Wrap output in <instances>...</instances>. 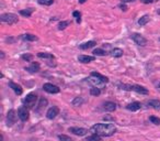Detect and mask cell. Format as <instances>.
<instances>
[{
    "label": "cell",
    "instance_id": "cell-11",
    "mask_svg": "<svg viewBox=\"0 0 160 141\" xmlns=\"http://www.w3.org/2000/svg\"><path fill=\"white\" fill-rule=\"evenodd\" d=\"M9 86H10V88H12V91H14L17 95H22V93H23V89H22V87H21V85H19V84H17V83H14V82L10 81L9 82Z\"/></svg>",
    "mask_w": 160,
    "mask_h": 141
},
{
    "label": "cell",
    "instance_id": "cell-32",
    "mask_svg": "<svg viewBox=\"0 0 160 141\" xmlns=\"http://www.w3.org/2000/svg\"><path fill=\"white\" fill-rule=\"evenodd\" d=\"M39 3L43 6H50L54 3V0H39Z\"/></svg>",
    "mask_w": 160,
    "mask_h": 141
},
{
    "label": "cell",
    "instance_id": "cell-24",
    "mask_svg": "<svg viewBox=\"0 0 160 141\" xmlns=\"http://www.w3.org/2000/svg\"><path fill=\"white\" fill-rule=\"evenodd\" d=\"M150 20V17L148 15H143L141 18H140L139 20H138V24L140 25V27H143V25H146L148 22H149Z\"/></svg>",
    "mask_w": 160,
    "mask_h": 141
},
{
    "label": "cell",
    "instance_id": "cell-17",
    "mask_svg": "<svg viewBox=\"0 0 160 141\" xmlns=\"http://www.w3.org/2000/svg\"><path fill=\"white\" fill-rule=\"evenodd\" d=\"M78 60L81 63H90L94 61V56H90V55H79L78 56Z\"/></svg>",
    "mask_w": 160,
    "mask_h": 141
},
{
    "label": "cell",
    "instance_id": "cell-30",
    "mask_svg": "<svg viewBox=\"0 0 160 141\" xmlns=\"http://www.w3.org/2000/svg\"><path fill=\"white\" fill-rule=\"evenodd\" d=\"M92 53L97 56H104L105 54H106V52H105L104 50H102V49H95Z\"/></svg>",
    "mask_w": 160,
    "mask_h": 141
},
{
    "label": "cell",
    "instance_id": "cell-28",
    "mask_svg": "<svg viewBox=\"0 0 160 141\" xmlns=\"http://www.w3.org/2000/svg\"><path fill=\"white\" fill-rule=\"evenodd\" d=\"M69 24H70L69 21H60L59 24H58V30H64V29H66Z\"/></svg>",
    "mask_w": 160,
    "mask_h": 141
},
{
    "label": "cell",
    "instance_id": "cell-31",
    "mask_svg": "<svg viewBox=\"0 0 160 141\" xmlns=\"http://www.w3.org/2000/svg\"><path fill=\"white\" fill-rule=\"evenodd\" d=\"M149 120L154 124V125H157V126H159L160 125V118H158V117L156 116H150L149 117Z\"/></svg>",
    "mask_w": 160,
    "mask_h": 141
},
{
    "label": "cell",
    "instance_id": "cell-19",
    "mask_svg": "<svg viewBox=\"0 0 160 141\" xmlns=\"http://www.w3.org/2000/svg\"><path fill=\"white\" fill-rule=\"evenodd\" d=\"M123 50L122 49H119V47H115L113 50L111 51V55L113 56V57H121V56H123Z\"/></svg>",
    "mask_w": 160,
    "mask_h": 141
},
{
    "label": "cell",
    "instance_id": "cell-15",
    "mask_svg": "<svg viewBox=\"0 0 160 141\" xmlns=\"http://www.w3.org/2000/svg\"><path fill=\"white\" fill-rule=\"evenodd\" d=\"M103 109L106 111H114L116 109V104L113 101H105L103 104Z\"/></svg>",
    "mask_w": 160,
    "mask_h": 141
},
{
    "label": "cell",
    "instance_id": "cell-40",
    "mask_svg": "<svg viewBox=\"0 0 160 141\" xmlns=\"http://www.w3.org/2000/svg\"><path fill=\"white\" fill-rule=\"evenodd\" d=\"M87 0H79V3H85Z\"/></svg>",
    "mask_w": 160,
    "mask_h": 141
},
{
    "label": "cell",
    "instance_id": "cell-14",
    "mask_svg": "<svg viewBox=\"0 0 160 141\" xmlns=\"http://www.w3.org/2000/svg\"><path fill=\"white\" fill-rule=\"evenodd\" d=\"M140 108H141V104H140L139 101H134V103L128 104V105L126 106V109H128L130 111H137L139 110Z\"/></svg>",
    "mask_w": 160,
    "mask_h": 141
},
{
    "label": "cell",
    "instance_id": "cell-25",
    "mask_svg": "<svg viewBox=\"0 0 160 141\" xmlns=\"http://www.w3.org/2000/svg\"><path fill=\"white\" fill-rule=\"evenodd\" d=\"M83 98L82 97H76L74 101H71V104H72V106H81L82 104H83Z\"/></svg>",
    "mask_w": 160,
    "mask_h": 141
},
{
    "label": "cell",
    "instance_id": "cell-1",
    "mask_svg": "<svg viewBox=\"0 0 160 141\" xmlns=\"http://www.w3.org/2000/svg\"><path fill=\"white\" fill-rule=\"evenodd\" d=\"M90 131L101 137H111L116 132V128L112 124H95L90 128Z\"/></svg>",
    "mask_w": 160,
    "mask_h": 141
},
{
    "label": "cell",
    "instance_id": "cell-43",
    "mask_svg": "<svg viewBox=\"0 0 160 141\" xmlns=\"http://www.w3.org/2000/svg\"><path fill=\"white\" fill-rule=\"evenodd\" d=\"M159 89H160V84H159Z\"/></svg>",
    "mask_w": 160,
    "mask_h": 141
},
{
    "label": "cell",
    "instance_id": "cell-38",
    "mask_svg": "<svg viewBox=\"0 0 160 141\" xmlns=\"http://www.w3.org/2000/svg\"><path fill=\"white\" fill-rule=\"evenodd\" d=\"M120 8H121V9H122L123 11H126V10H127V7H126L125 5H120Z\"/></svg>",
    "mask_w": 160,
    "mask_h": 141
},
{
    "label": "cell",
    "instance_id": "cell-44",
    "mask_svg": "<svg viewBox=\"0 0 160 141\" xmlns=\"http://www.w3.org/2000/svg\"><path fill=\"white\" fill-rule=\"evenodd\" d=\"M30 141H34V140H30Z\"/></svg>",
    "mask_w": 160,
    "mask_h": 141
},
{
    "label": "cell",
    "instance_id": "cell-35",
    "mask_svg": "<svg viewBox=\"0 0 160 141\" xmlns=\"http://www.w3.org/2000/svg\"><path fill=\"white\" fill-rule=\"evenodd\" d=\"M72 15H74V17H75V18H77V22H78V23H80V12L79 11H74V13H72Z\"/></svg>",
    "mask_w": 160,
    "mask_h": 141
},
{
    "label": "cell",
    "instance_id": "cell-22",
    "mask_svg": "<svg viewBox=\"0 0 160 141\" xmlns=\"http://www.w3.org/2000/svg\"><path fill=\"white\" fill-rule=\"evenodd\" d=\"M90 82L94 86H97V87H99V86H103L105 84V83H103V82L101 81V80H99L98 77H94V76H91Z\"/></svg>",
    "mask_w": 160,
    "mask_h": 141
},
{
    "label": "cell",
    "instance_id": "cell-27",
    "mask_svg": "<svg viewBox=\"0 0 160 141\" xmlns=\"http://www.w3.org/2000/svg\"><path fill=\"white\" fill-rule=\"evenodd\" d=\"M90 94L92 96H99L101 94V91L99 87H97V86H94V87H92L90 89Z\"/></svg>",
    "mask_w": 160,
    "mask_h": 141
},
{
    "label": "cell",
    "instance_id": "cell-33",
    "mask_svg": "<svg viewBox=\"0 0 160 141\" xmlns=\"http://www.w3.org/2000/svg\"><path fill=\"white\" fill-rule=\"evenodd\" d=\"M58 139H59L60 141H74L70 137L66 136V135H59V136H58Z\"/></svg>",
    "mask_w": 160,
    "mask_h": 141
},
{
    "label": "cell",
    "instance_id": "cell-3",
    "mask_svg": "<svg viewBox=\"0 0 160 141\" xmlns=\"http://www.w3.org/2000/svg\"><path fill=\"white\" fill-rule=\"evenodd\" d=\"M36 101H37V96H36V94L30 93L24 98V106L26 108H29V109H32V108H34Z\"/></svg>",
    "mask_w": 160,
    "mask_h": 141
},
{
    "label": "cell",
    "instance_id": "cell-21",
    "mask_svg": "<svg viewBox=\"0 0 160 141\" xmlns=\"http://www.w3.org/2000/svg\"><path fill=\"white\" fill-rule=\"evenodd\" d=\"M37 56L40 59H50V60H54L55 59V56L53 55L52 53H47V52H41V53L37 54Z\"/></svg>",
    "mask_w": 160,
    "mask_h": 141
},
{
    "label": "cell",
    "instance_id": "cell-13",
    "mask_svg": "<svg viewBox=\"0 0 160 141\" xmlns=\"http://www.w3.org/2000/svg\"><path fill=\"white\" fill-rule=\"evenodd\" d=\"M47 104H48V101H47L46 98H44V97H42V98L40 99V101H39V105H37V107L35 108V111H36V112H41L42 109H43V108H45L46 106H47Z\"/></svg>",
    "mask_w": 160,
    "mask_h": 141
},
{
    "label": "cell",
    "instance_id": "cell-9",
    "mask_svg": "<svg viewBox=\"0 0 160 141\" xmlns=\"http://www.w3.org/2000/svg\"><path fill=\"white\" fill-rule=\"evenodd\" d=\"M69 132L74 133L76 136H79V137H82V136H86L88 133V129L86 128H80V127H71L68 129Z\"/></svg>",
    "mask_w": 160,
    "mask_h": 141
},
{
    "label": "cell",
    "instance_id": "cell-42",
    "mask_svg": "<svg viewBox=\"0 0 160 141\" xmlns=\"http://www.w3.org/2000/svg\"><path fill=\"white\" fill-rule=\"evenodd\" d=\"M157 13H158V15H160V9H158V10H157Z\"/></svg>",
    "mask_w": 160,
    "mask_h": 141
},
{
    "label": "cell",
    "instance_id": "cell-36",
    "mask_svg": "<svg viewBox=\"0 0 160 141\" xmlns=\"http://www.w3.org/2000/svg\"><path fill=\"white\" fill-rule=\"evenodd\" d=\"M103 120L104 121H114L115 118L114 117H111V116H105V117H103Z\"/></svg>",
    "mask_w": 160,
    "mask_h": 141
},
{
    "label": "cell",
    "instance_id": "cell-16",
    "mask_svg": "<svg viewBox=\"0 0 160 141\" xmlns=\"http://www.w3.org/2000/svg\"><path fill=\"white\" fill-rule=\"evenodd\" d=\"M95 45H97L95 41H88V42H85V43L80 44L79 49L80 50H88V49H91V47H93Z\"/></svg>",
    "mask_w": 160,
    "mask_h": 141
},
{
    "label": "cell",
    "instance_id": "cell-8",
    "mask_svg": "<svg viewBox=\"0 0 160 141\" xmlns=\"http://www.w3.org/2000/svg\"><path fill=\"white\" fill-rule=\"evenodd\" d=\"M29 108H26L25 106H22L19 108V110H18V116L20 118L22 121H26L29 119V117H30V114H29V110H28Z\"/></svg>",
    "mask_w": 160,
    "mask_h": 141
},
{
    "label": "cell",
    "instance_id": "cell-20",
    "mask_svg": "<svg viewBox=\"0 0 160 141\" xmlns=\"http://www.w3.org/2000/svg\"><path fill=\"white\" fill-rule=\"evenodd\" d=\"M22 40L23 41H29V42H32V41H36L37 40V36H35L34 34H30V33H26V34L22 35Z\"/></svg>",
    "mask_w": 160,
    "mask_h": 141
},
{
    "label": "cell",
    "instance_id": "cell-6",
    "mask_svg": "<svg viewBox=\"0 0 160 141\" xmlns=\"http://www.w3.org/2000/svg\"><path fill=\"white\" fill-rule=\"evenodd\" d=\"M43 89L48 93V94H58L60 91V88L58 86L54 85V84H50V83H45L43 85Z\"/></svg>",
    "mask_w": 160,
    "mask_h": 141
},
{
    "label": "cell",
    "instance_id": "cell-34",
    "mask_svg": "<svg viewBox=\"0 0 160 141\" xmlns=\"http://www.w3.org/2000/svg\"><path fill=\"white\" fill-rule=\"evenodd\" d=\"M21 57H22V60L26 61V62H31L33 60V55H31V54H23Z\"/></svg>",
    "mask_w": 160,
    "mask_h": 141
},
{
    "label": "cell",
    "instance_id": "cell-18",
    "mask_svg": "<svg viewBox=\"0 0 160 141\" xmlns=\"http://www.w3.org/2000/svg\"><path fill=\"white\" fill-rule=\"evenodd\" d=\"M147 104H148V106H150L151 108H154L155 110H160V101H158V99H151V101H149Z\"/></svg>",
    "mask_w": 160,
    "mask_h": 141
},
{
    "label": "cell",
    "instance_id": "cell-23",
    "mask_svg": "<svg viewBox=\"0 0 160 141\" xmlns=\"http://www.w3.org/2000/svg\"><path fill=\"white\" fill-rule=\"evenodd\" d=\"M91 76L98 77L99 80H101V81L103 82V83H105V84H106V83L109 82V78H108L106 76H103L102 74H100V73H97V72H92V73H91Z\"/></svg>",
    "mask_w": 160,
    "mask_h": 141
},
{
    "label": "cell",
    "instance_id": "cell-39",
    "mask_svg": "<svg viewBox=\"0 0 160 141\" xmlns=\"http://www.w3.org/2000/svg\"><path fill=\"white\" fill-rule=\"evenodd\" d=\"M132 1H135V0H122V2H132Z\"/></svg>",
    "mask_w": 160,
    "mask_h": 141
},
{
    "label": "cell",
    "instance_id": "cell-29",
    "mask_svg": "<svg viewBox=\"0 0 160 141\" xmlns=\"http://www.w3.org/2000/svg\"><path fill=\"white\" fill-rule=\"evenodd\" d=\"M32 12H33V9H26V10H21L20 11V15H23V17L29 18V17H31Z\"/></svg>",
    "mask_w": 160,
    "mask_h": 141
},
{
    "label": "cell",
    "instance_id": "cell-26",
    "mask_svg": "<svg viewBox=\"0 0 160 141\" xmlns=\"http://www.w3.org/2000/svg\"><path fill=\"white\" fill-rule=\"evenodd\" d=\"M86 141H101V136L97 135V133H93V135H91V136L88 137V138L86 139Z\"/></svg>",
    "mask_w": 160,
    "mask_h": 141
},
{
    "label": "cell",
    "instance_id": "cell-4",
    "mask_svg": "<svg viewBox=\"0 0 160 141\" xmlns=\"http://www.w3.org/2000/svg\"><path fill=\"white\" fill-rule=\"evenodd\" d=\"M0 19L2 22L8 23V24H14L19 21L18 15H14V13H3V15H0Z\"/></svg>",
    "mask_w": 160,
    "mask_h": 141
},
{
    "label": "cell",
    "instance_id": "cell-12",
    "mask_svg": "<svg viewBox=\"0 0 160 141\" xmlns=\"http://www.w3.org/2000/svg\"><path fill=\"white\" fill-rule=\"evenodd\" d=\"M40 70H41L40 64L39 63H35V62H33L30 66L25 67V70H28L30 73H37V72H40Z\"/></svg>",
    "mask_w": 160,
    "mask_h": 141
},
{
    "label": "cell",
    "instance_id": "cell-7",
    "mask_svg": "<svg viewBox=\"0 0 160 141\" xmlns=\"http://www.w3.org/2000/svg\"><path fill=\"white\" fill-rule=\"evenodd\" d=\"M6 121H7V126L8 127H12L13 125H14L15 121H17V115H15L14 109H10V110L8 111Z\"/></svg>",
    "mask_w": 160,
    "mask_h": 141
},
{
    "label": "cell",
    "instance_id": "cell-37",
    "mask_svg": "<svg viewBox=\"0 0 160 141\" xmlns=\"http://www.w3.org/2000/svg\"><path fill=\"white\" fill-rule=\"evenodd\" d=\"M143 3H146V5H149V3H152L154 0H140Z\"/></svg>",
    "mask_w": 160,
    "mask_h": 141
},
{
    "label": "cell",
    "instance_id": "cell-10",
    "mask_svg": "<svg viewBox=\"0 0 160 141\" xmlns=\"http://www.w3.org/2000/svg\"><path fill=\"white\" fill-rule=\"evenodd\" d=\"M58 114H59V108H58L57 106H53V107H50V109L47 110V112H46V117H47V119L53 120L54 118L57 117Z\"/></svg>",
    "mask_w": 160,
    "mask_h": 141
},
{
    "label": "cell",
    "instance_id": "cell-5",
    "mask_svg": "<svg viewBox=\"0 0 160 141\" xmlns=\"http://www.w3.org/2000/svg\"><path fill=\"white\" fill-rule=\"evenodd\" d=\"M130 38H132V40L134 41L137 45L144 46L147 44V40L141 34H139V33H133V34L130 35Z\"/></svg>",
    "mask_w": 160,
    "mask_h": 141
},
{
    "label": "cell",
    "instance_id": "cell-2",
    "mask_svg": "<svg viewBox=\"0 0 160 141\" xmlns=\"http://www.w3.org/2000/svg\"><path fill=\"white\" fill-rule=\"evenodd\" d=\"M121 89H124V91H134L138 94H143V95H147L149 91L148 89L144 87V86L140 85H127V84H122L120 85Z\"/></svg>",
    "mask_w": 160,
    "mask_h": 141
},
{
    "label": "cell",
    "instance_id": "cell-41",
    "mask_svg": "<svg viewBox=\"0 0 160 141\" xmlns=\"http://www.w3.org/2000/svg\"><path fill=\"white\" fill-rule=\"evenodd\" d=\"M0 53H1V59H3L5 57V53L3 52H0Z\"/></svg>",
    "mask_w": 160,
    "mask_h": 141
}]
</instances>
